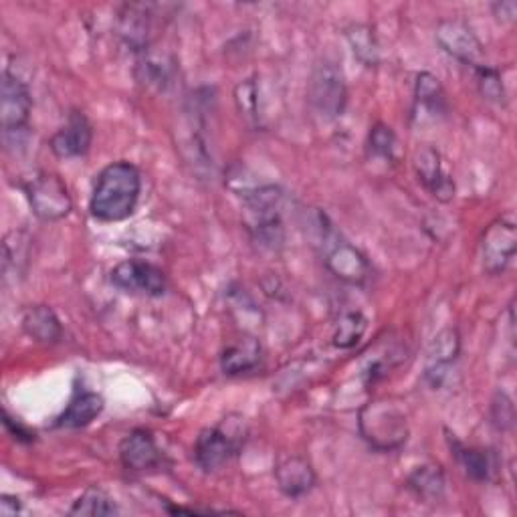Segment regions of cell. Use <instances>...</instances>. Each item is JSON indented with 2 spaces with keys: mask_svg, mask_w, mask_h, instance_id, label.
<instances>
[{
  "mask_svg": "<svg viewBox=\"0 0 517 517\" xmlns=\"http://www.w3.org/2000/svg\"><path fill=\"white\" fill-rule=\"evenodd\" d=\"M142 194L140 170L130 162H114L95 180L89 211L97 221L120 223L134 215Z\"/></svg>",
  "mask_w": 517,
  "mask_h": 517,
  "instance_id": "1",
  "label": "cell"
},
{
  "mask_svg": "<svg viewBox=\"0 0 517 517\" xmlns=\"http://www.w3.org/2000/svg\"><path fill=\"white\" fill-rule=\"evenodd\" d=\"M314 245L320 249L326 267L348 285H364L370 277V263L366 255L338 233L326 213L312 211L307 221Z\"/></svg>",
  "mask_w": 517,
  "mask_h": 517,
  "instance_id": "2",
  "label": "cell"
},
{
  "mask_svg": "<svg viewBox=\"0 0 517 517\" xmlns=\"http://www.w3.org/2000/svg\"><path fill=\"white\" fill-rule=\"evenodd\" d=\"M239 196L245 204L247 231L253 243L263 251L279 253L285 245V227L279 213L283 198L281 188L275 184L249 186L243 188Z\"/></svg>",
  "mask_w": 517,
  "mask_h": 517,
  "instance_id": "3",
  "label": "cell"
},
{
  "mask_svg": "<svg viewBox=\"0 0 517 517\" xmlns=\"http://www.w3.org/2000/svg\"><path fill=\"white\" fill-rule=\"evenodd\" d=\"M233 419L235 417H229L221 425L204 429L198 435L194 445V459L202 471L215 473L229 465L241 453L247 441V427L243 423L245 419Z\"/></svg>",
  "mask_w": 517,
  "mask_h": 517,
  "instance_id": "4",
  "label": "cell"
},
{
  "mask_svg": "<svg viewBox=\"0 0 517 517\" xmlns=\"http://www.w3.org/2000/svg\"><path fill=\"white\" fill-rule=\"evenodd\" d=\"M31 112L33 99L27 83L7 69L0 83V128L7 148L23 146L29 136Z\"/></svg>",
  "mask_w": 517,
  "mask_h": 517,
  "instance_id": "5",
  "label": "cell"
},
{
  "mask_svg": "<svg viewBox=\"0 0 517 517\" xmlns=\"http://www.w3.org/2000/svg\"><path fill=\"white\" fill-rule=\"evenodd\" d=\"M360 433L376 451H396L408 439L404 412L390 402H370L360 412Z\"/></svg>",
  "mask_w": 517,
  "mask_h": 517,
  "instance_id": "6",
  "label": "cell"
},
{
  "mask_svg": "<svg viewBox=\"0 0 517 517\" xmlns=\"http://www.w3.org/2000/svg\"><path fill=\"white\" fill-rule=\"evenodd\" d=\"M307 99L314 112L328 122L338 120L344 114L348 106V85L338 63L324 59L314 67L307 83Z\"/></svg>",
  "mask_w": 517,
  "mask_h": 517,
  "instance_id": "7",
  "label": "cell"
},
{
  "mask_svg": "<svg viewBox=\"0 0 517 517\" xmlns=\"http://www.w3.org/2000/svg\"><path fill=\"white\" fill-rule=\"evenodd\" d=\"M25 192L33 209V215L45 223L61 221L73 209V202L65 182L61 180V176L53 172L41 170L35 176H31L29 182L25 184Z\"/></svg>",
  "mask_w": 517,
  "mask_h": 517,
  "instance_id": "8",
  "label": "cell"
},
{
  "mask_svg": "<svg viewBox=\"0 0 517 517\" xmlns=\"http://www.w3.org/2000/svg\"><path fill=\"white\" fill-rule=\"evenodd\" d=\"M517 251V227L513 217L505 215L493 221L481 239V263L489 275H499L507 269Z\"/></svg>",
  "mask_w": 517,
  "mask_h": 517,
  "instance_id": "9",
  "label": "cell"
},
{
  "mask_svg": "<svg viewBox=\"0 0 517 517\" xmlns=\"http://www.w3.org/2000/svg\"><path fill=\"white\" fill-rule=\"evenodd\" d=\"M435 39L441 45V49L453 59H457L459 63L471 69L485 65L483 63L485 49L465 21H459V19L441 21L435 29Z\"/></svg>",
  "mask_w": 517,
  "mask_h": 517,
  "instance_id": "10",
  "label": "cell"
},
{
  "mask_svg": "<svg viewBox=\"0 0 517 517\" xmlns=\"http://www.w3.org/2000/svg\"><path fill=\"white\" fill-rule=\"evenodd\" d=\"M112 283L132 295H146V297H160L168 289V279L162 269L146 261H124L114 267Z\"/></svg>",
  "mask_w": 517,
  "mask_h": 517,
  "instance_id": "11",
  "label": "cell"
},
{
  "mask_svg": "<svg viewBox=\"0 0 517 517\" xmlns=\"http://www.w3.org/2000/svg\"><path fill=\"white\" fill-rule=\"evenodd\" d=\"M415 172L423 186L441 202L455 198V182L443 168L441 152L433 146H421L415 154Z\"/></svg>",
  "mask_w": 517,
  "mask_h": 517,
  "instance_id": "12",
  "label": "cell"
},
{
  "mask_svg": "<svg viewBox=\"0 0 517 517\" xmlns=\"http://www.w3.org/2000/svg\"><path fill=\"white\" fill-rule=\"evenodd\" d=\"M459 352H461V336L455 328H445L433 338L427 350V368H425V378L431 382L433 388L443 386Z\"/></svg>",
  "mask_w": 517,
  "mask_h": 517,
  "instance_id": "13",
  "label": "cell"
},
{
  "mask_svg": "<svg viewBox=\"0 0 517 517\" xmlns=\"http://www.w3.org/2000/svg\"><path fill=\"white\" fill-rule=\"evenodd\" d=\"M91 142V122L83 112H71L67 124L49 140V148L57 158H81L89 152Z\"/></svg>",
  "mask_w": 517,
  "mask_h": 517,
  "instance_id": "14",
  "label": "cell"
},
{
  "mask_svg": "<svg viewBox=\"0 0 517 517\" xmlns=\"http://www.w3.org/2000/svg\"><path fill=\"white\" fill-rule=\"evenodd\" d=\"M120 461L132 473L154 471L164 463V455L148 431H132L120 445Z\"/></svg>",
  "mask_w": 517,
  "mask_h": 517,
  "instance_id": "15",
  "label": "cell"
},
{
  "mask_svg": "<svg viewBox=\"0 0 517 517\" xmlns=\"http://www.w3.org/2000/svg\"><path fill=\"white\" fill-rule=\"evenodd\" d=\"M279 491L289 499H299L316 487V471L307 459L291 455L275 467Z\"/></svg>",
  "mask_w": 517,
  "mask_h": 517,
  "instance_id": "16",
  "label": "cell"
},
{
  "mask_svg": "<svg viewBox=\"0 0 517 517\" xmlns=\"http://www.w3.org/2000/svg\"><path fill=\"white\" fill-rule=\"evenodd\" d=\"M103 406H106V402H103L101 394L79 392L71 398L67 408L55 419V427L57 429H83L101 415Z\"/></svg>",
  "mask_w": 517,
  "mask_h": 517,
  "instance_id": "17",
  "label": "cell"
},
{
  "mask_svg": "<svg viewBox=\"0 0 517 517\" xmlns=\"http://www.w3.org/2000/svg\"><path fill=\"white\" fill-rule=\"evenodd\" d=\"M23 330L35 342L47 344V346L59 344L63 338V326H61L57 314L47 305H33V307L25 309Z\"/></svg>",
  "mask_w": 517,
  "mask_h": 517,
  "instance_id": "18",
  "label": "cell"
},
{
  "mask_svg": "<svg viewBox=\"0 0 517 517\" xmlns=\"http://www.w3.org/2000/svg\"><path fill=\"white\" fill-rule=\"evenodd\" d=\"M120 37L134 51H146L150 41V9L146 5L124 7L118 21Z\"/></svg>",
  "mask_w": 517,
  "mask_h": 517,
  "instance_id": "19",
  "label": "cell"
},
{
  "mask_svg": "<svg viewBox=\"0 0 517 517\" xmlns=\"http://www.w3.org/2000/svg\"><path fill=\"white\" fill-rule=\"evenodd\" d=\"M263 348L261 342L253 336L237 340L233 346H229L221 356V370L227 376H239L255 370L261 362Z\"/></svg>",
  "mask_w": 517,
  "mask_h": 517,
  "instance_id": "20",
  "label": "cell"
},
{
  "mask_svg": "<svg viewBox=\"0 0 517 517\" xmlns=\"http://www.w3.org/2000/svg\"><path fill=\"white\" fill-rule=\"evenodd\" d=\"M449 445L453 455L457 457L459 465L463 467L465 475L473 481H489L495 473V459L489 451L485 449H475V447H465L463 443H459L455 437H449Z\"/></svg>",
  "mask_w": 517,
  "mask_h": 517,
  "instance_id": "21",
  "label": "cell"
},
{
  "mask_svg": "<svg viewBox=\"0 0 517 517\" xmlns=\"http://www.w3.org/2000/svg\"><path fill=\"white\" fill-rule=\"evenodd\" d=\"M118 513H120L118 503L101 487L85 489L69 509V515H87V517H110Z\"/></svg>",
  "mask_w": 517,
  "mask_h": 517,
  "instance_id": "22",
  "label": "cell"
},
{
  "mask_svg": "<svg viewBox=\"0 0 517 517\" xmlns=\"http://www.w3.org/2000/svg\"><path fill=\"white\" fill-rule=\"evenodd\" d=\"M415 101L429 116H439L447 112V99L439 79L433 73H419L415 81Z\"/></svg>",
  "mask_w": 517,
  "mask_h": 517,
  "instance_id": "23",
  "label": "cell"
},
{
  "mask_svg": "<svg viewBox=\"0 0 517 517\" xmlns=\"http://www.w3.org/2000/svg\"><path fill=\"white\" fill-rule=\"evenodd\" d=\"M408 487L421 499L435 503L445 495V475L441 467L423 465L408 477Z\"/></svg>",
  "mask_w": 517,
  "mask_h": 517,
  "instance_id": "24",
  "label": "cell"
},
{
  "mask_svg": "<svg viewBox=\"0 0 517 517\" xmlns=\"http://www.w3.org/2000/svg\"><path fill=\"white\" fill-rule=\"evenodd\" d=\"M346 39L352 47L354 57L366 65L376 67L380 63V49L378 41L374 37V31L368 25H352L346 29Z\"/></svg>",
  "mask_w": 517,
  "mask_h": 517,
  "instance_id": "25",
  "label": "cell"
},
{
  "mask_svg": "<svg viewBox=\"0 0 517 517\" xmlns=\"http://www.w3.org/2000/svg\"><path fill=\"white\" fill-rule=\"evenodd\" d=\"M368 330V320L360 312H348L340 316L336 330H334V346L340 350H350L354 348L366 334Z\"/></svg>",
  "mask_w": 517,
  "mask_h": 517,
  "instance_id": "26",
  "label": "cell"
},
{
  "mask_svg": "<svg viewBox=\"0 0 517 517\" xmlns=\"http://www.w3.org/2000/svg\"><path fill=\"white\" fill-rule=\"evenodd\" d=\"M473 71H475L479 93L487 101L497 103V106H503V103H505V87H503L499 71L493 69L491 65H481V67H477Z\"/></svg>",
  "mask_w": 517,
  "mask_h": 517,
  "instance_id": "27",
  "label": "cell"
},
{
  "mask_svg": "<svg viewBox=\"0 0 517 517\" xmlns=\"http://www.w3.org/2000/svg\"><path fill=\"white\" fill-rule=\"evenodd\" d=\"M142 81L154 85L156 89H166L172 83V65L164 57L146 55L140 63Z\"/></svg>",
  "mask_w": 517,
  "mask_h": 517,
  "instance_id": "28",
  "label": "cell"
},
{
  "mask_svg": "<svg viewBox=\"0 0 517 517\" xmlns=\"http://www.w3.org/2000/svg\"><path fill=\"white\" fill-rule=\"evenodd\" d=\"M368 150L372 156L382 158L386 162L394 160V152H396V136L392 132V128H388L386 124H376L370 130L368 136Z\"/></svg>",
  "mask_w": 517,
  "mask_h": 517,
  "instance_id": "29",
  "label": "cell"
},
{
  "mask_svg": "<svg viewBox=\"0 0 517 517\" xmlns=\"http://www.w3.org/2000/svg\"><path fill=\"white\" fill-rule=\"evenodd\" d=\"M235 99L241 116H245L249 122L259 120V101H257V85L253 79H247L237 85Z\"/></svg>",
  "mask_w": 517,
  "mask_h": 517,
  "instance_id": "30",
  "label": "cell"
},
{
  "mask_svg": "<svg viewBox=\"0 0 517 517\" xmlns=\"http://www.w3.org/2000/svg\"><path fill=\"white\" fill-rule=\"evenodd\" d=\"M491 11L501 23H513L517 17V3L515 0H501V3L491 5Z\"/></svg>",
  "mask_w": 517,
  "mask_h": 517,
  "instance_id": "31",
  "label": "cell"
},
{
  "mask_svg": "<svg viewBox=\"0 0 517 517\" xmlns=\"http://www.w3.org/2000/svg\"><path fill=\"white\" fill-rule=\"evenodd\" d=\"M5 427H7V431H9L11 435H15V439H19V441H33V437H35V435H31L19 421H13V419L9 417V412H5Z\"/></svg>",
  "mask_w": 517,
  "mask_h": 517,
  "instance_id": "32",
  "label": "cell"
},
{
  "mask_svg": "<svg viewBox=\"0 0 517 517\" xmlns=\"http://www.w3.org/2000/svg\"><path fill=\"white\" fill-rule=\"evenodd\" d=\"M21 509H23V503L19 497L3 495V499H0V513L3 515H17Z\"/></svg>",
  "mask_w": 517,
  "mask_h": 517,
  "instance_id": "33",
  "label": "cell"
}]
</instances>
